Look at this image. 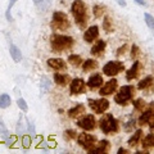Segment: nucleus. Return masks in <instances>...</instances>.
Instances as JSON below:
<instances>
[{
	"mask_svg": "<svg viewBox=\"0 0 154 154\" xmlns=\"http://www.w3.org/2000/svg\"><path fill=\"white\" fill-rule=\"evenodd\" d=\"M71 12L73 14L75 22L77 27L80 30H84L88 26V21H89V12H88V7L84 3V0H75L71 5Z\"/></svg>",
	"mask_w": 154,
	"mask_h": 154,
	"instance_id": "obj_1",
	"label": "nucleus"
},
{
	"mask_svg": "<svg viewBox=\"0 0 154 154\" xmlns=\"http://www.w3.org/2000/svg\"><path fill=\"white\" fill-rule=\"evenodd\" d=\"M75 45V38L72 36L53 33L50 36V48L53 53H63L71 50Z\"/></svg>",
	"mask_w": 154,
	"mask_h": 154,
	"instance_id": "obj_2",
	"label": "nucleus"
},
{
	"mask_svg": "<svg viewBox=\"0 0 154 154\" xmlns=\"http://www.w3.org/2000/svg\"><path fill=\"white\" fill-rule=\"evenodd\" d=\"M135 94H136V88L135 86L125 85L114 95V103H117L118 105H127L130 102H132Z\"/></svg>",
	"mask_w": 154,
	"mask_h": 154,
	"instance_id": "obj_3",
	"label": "nucleus"
},
{
	"mask_svg": "<svg viewBox=\"0 0 154 154\" xmlns=\"http://www.w3.org/2000/svg\"><path fill=\"white\" fill-rule=\"evenodd\" d=\"M99 127L103 131V134H116L119 130V123L113 114L107 113L99 119Z\"/></svg>",
	"mask_w": 154,
	"mask_h": 154,
	"instance_id": "obj_4",
	"label": "nucleus"
},
{
	"mask_svg": "<svg viewBox=\"0 0 154 154\" xmlns=\"http://www.w3.org/2000/svg\"><path fill=\"white\" fill-rule=\"evenodd\" d=\"M50 27L55 31H67L71 27V22L68 16L64 12H59L57 11L53 13L51 17V22H50Z\"/></svg>",
	"mask_w": 154,
	"mask_h": 154,
	"instance_id": "obj_5",
	"label": "nucleus"
},
{
	"mask_svg": "<svg viewBox=\"0 0 154 154\" xmlns=\"http://www.w3.org/2000/svg\"><path fill=\"white\" fill-rule=\"evenodd\" d=\"M88 103H89L90 109L93 110L94 113H98V114H103L105 110L109 109L108 99L103 98V96L100 99H88Z\"/></svg>",
	"mask_w": 154,
	"mask_h": 154,
	"instance_id": "obj_6",
	"label": "nucleus"
},
{
	"mask_svg": "<svg viewBox=\"0 0 154 154\" xmlns=\"http://www.w3.org/2000/svg\"><path fill=\"white\" fill-rule=\"evenodd\" d=\"M123 71H125V64L119 60H110L103 67V73L109 77L117 76L118 73H121Z\"/></svg>",
	"mask_w": 154,
	"mask_h": 154,
	"instance_id": "obj_7",
	"label": "nucleus"
},
{
	"mask_svg": "<svg viewBox=\"0 0 154 154\" xmlns=\"http://www.w3.org/2000/svg\"><path fill=\"white\" fill-rule=\"evenodd\" d=\"M76 140H77V144L85 149L86 152H89L91 148H93L96 141H98V139H96V136H94V135H90V134H79L76 136Z\"/></svg>",
	"mask_w": 154,
	"mask_h": 154,
	"instance_id": "obj_8",
	"label": "nucleus"
},
{
	"mask_svg": "<svg viewBox=\"0 0 154 154\" xmlns=\"http://www.w3.org/2000/svg\"><path fill=\"white\" fill-rule=\"evenodd\" d=\"M77 126L85 131H93L96 127V119L93 114H82V117L79 118Z\"/></svg>",
	"mask_w": 154,
	"mask_h": 154,
	"instance_id": "obj_9",
	"label": "nucleus"
},
{
	"mask_svg": "<svg viewBox=\"0 0 154 154\" xmlns=\"http://www.w3.org/2000/svg\"><path fill=\"white\" fill-rule=\"evenodd\" d=\"M86 91V82L82 79H73L69 82V93L71 95H80V94H85Z\"/></svg>",
	"mask_w": 154,
	"mask_h": 154,
	"instance_id": "obj_10",
	"label": "nucleus"
},
{
	"mask_svg": "<svg viewBox=\"0 0 154 154\" xmlns=\"http://www.w3.org/2000/svg\"><path fill=\"white\" fill-rule=\"evenodd\" d=\"M117 88H118V81L116 79H110L107 82H104V85H102V88L99 90V94L102 96L113 95V93H116Z\"/></svg>",
	"mask_w": 154,
	"mask_h": 154,
	"instance_id": "obj_11",
	"label": "nucleus"
},
{
	"mask_svg": "<svg viewBox=\"0 0 154 154\" xmlns=\"http://www.w3.org/2000/svg\"><path fill=\"white\" fill-rule=\"evenodd\" d=\"M153 114H154V102H152L149 105H146V108L143 110V114L137 119V125L144 126V125L149 123V121H150V118H152Z\"/></svg>",
	"mask_w": 154,
	"mask_h": 154,
	"instance_id": "obj_12",
	"label": "nucleus"
},
{
	"mask_svg": "<svg viewBox=\"0 0 154 154\" xmlns=\"http://www.w3.org/2000/svg\"><path fill=\"white\" fill-rule=\"evenodd\" d=\"M141 68H143L141 62H139L136 59L134 62V64L127 69V72H126V80L127 81H132L135 79H137V76L140 75V72H141Z\"/></svg>",
	"mask_w": 154,
	"mask_h": 154,
	"instance_id": "obj_13",
	"label": "nucleus"
},
{
	"mask_svg": "<svg viewBox=\"0 0 154 154\" xmlns=\"http://www.w3.org/2000/svg\"><path fill=\"white\" fill-rule=\"evenodd\" d=\"M105 48H107V42L104 40H98L96 38V41L94 42V45L91 46V55L93 57H96V58H100L104 55V51H105Z\"/></svg>",
	"mask_w": 154,
	"mask_h": 154,
	"instance_id": "obj_14",
	"label": "nucleus"
},
{
	"mask_svg": "<svg viewBox=\"0 0 154 154\" xmlns=\"http://www.w3.org/2000/svg\"><path fill=\"white\" fill-rule=\"evenodd\" d=\"M110 150V143L108 140H102V141H96V144L90 149V150L88 152L89 154H95V153H108Z\"/></svg>",
	"mask_w": 154,
	"mask_h": 154,
	"instance_id": "obj_15",
	"label": "nucleus"
},
{
	"mask_svg": "<svg viewBox=\"0 0 154 154\" xmlns=\"http://www.w3.org/2000/svg\"><path fill=\"white\" fill-rule=\"evenodd\" d=\"M103 82H104V80H103V76H102V75H99V73H93V75L89 77L88 82H86V86H88L89 89H91V90H95V89L102 88Z\"/></svg>",
	"mask_w": 154,
	"mask_h": 154,
	"instance_id": "obj_16",
	"label": "nucleus"
},
{
	"mask_svg": "<svg viewBox=\"0 0 154 154\" xmlns=\"http://www.w3.org/2000/svg\"><path fill=\"white\" fill-rule=\"evenodd\" d=\"M46 63L54 71H66L67 69V63L62 58H49V59L46 60Z\"/></svg>",
	"mask_w": 154,
	"mask_h": 154,
	"instance_id": "obj_17",
	"label": "nucleus"
},
{
	"mask_svg": "<svg viewBox=\"0 0 154 154\" xmlns=\"http://www.w3.org/2000/svg\"><path fill=\"white\" fill-rule=\"evenodd\" d=\"M139 90H145L148 91V94H150L154 90V77L153 76H146L145 79H143L140 82L137 84Z\"/></svg>",
	"mask_w": 154,
	"mask_h": 154,
	"instance_id": "obj_18",
	"label": "nucleus"
},
{
	"mask_svg": "<svg viewBox=\"0 0 154 154\" xmlns=\"http://www.w3.org/2000/svg\"><path fill=\"white\" fill-rule=\"evenodd\" d=\"M98 37H99V27L98 26H90L84 33V40L86 42H89V44L95 41Z\"/></svg>",
	"mask_w": 154,
	"mask_h": 154,
	"instance_id": "obj_19",
	"label": "nucleus"
},
{
	"mask_svg": "<svg viewBox=\"0 0 154 154\" xmlns=\"http://www.w3.org/2000/svg\"><path fill=\"white\" fill-rule=\"evenodd\" d=\"M71 81H72V79H71L69 75H67V73H59V72L54 73V82L58 86H62V88H64V86L69 85Z\"/></svg>",
	"mask_w": 154,
	"mask_h": 154,
	"instance_id": "obj_20",
	"label": "nucleus"
},
{
	"mask_svg": "<svg viewBox=\"0 0 154 154\" xmlns=\"http://www.w3.org/2000/svg\"><path fill=\"white\" fill-rule=\"evenodd\" d=\"M85 110H86V108H85L84 104H77L73 108H71L67 113H68L69 118H79L85 113Z\"/></svg>",
	"mask_w": 154,
	"mask_h": 154,
	"instance_id": "obj_21",
	"label": "nucleus"
},
{
	"mask_svg": "<svg viewBox=\"0 0 154 154\" xmlns=\"http://www.w3.org/2000/svg\"><path fill=\"white\" fill-rule=\"evenodd\" d=\"M141 137H143V131H141L140 128H139V130H136V131L134 132L132 136L128 139V141H127L128 146H130V148H135V146H136L139 143H140Z\"/></svg>",
	"mask_w": 154,
	"mask_h": 154,
	"instance_id": "obj_22",
	"label": "nucleus"
},
{
	"mask_svg": "<svg viewBox=\"0 0 154 154\" xmlns=\"http://www.w3.org/2000/svg\"><path fill=\"white\" fill-rule=\"evenodd\" d=\"M9 53H11L12 59L16 62V63H19V62H21L22 53H21V50L18 49V46H16L14 44H11V45H9Z\"/></svg>",
	"mask_w": 154,
	"mask_h": 154,
	"instance_id": "obj_23",
	"label": "nucleus"
},
{
	"mask_svg": "<svg viewBox=\"0 0 154 154\" xmlns=\"http://www.w3.org/2000/svg\"><path fill=\"white\" fill-rule=\"evenodd\" d=\"M141 145H143L144 150H146V152L149 150V149L154 148V134H148L143 139Z\"/></svg>",
	"mask_w": 154,
	"mask_h": 154,
	"instance_id": "obj_24",
	"label": "nucleus"
},
{
	"mask_svg": "<svg viewBox=\"0 0 154 154\" xmlns=\"http://www.w3.org/2000/svg\"><path fill=\"white\" fill-rule=\"evenodd\" d=\"M96 68H98V62H96L95 59H86L82 63V69L85 72L95 71Z\"/></svg>",
	"mask_w": 154,
	"mask_h": 154,
	"instance_id": "obj_25",
	"label": "nucleus"
},
{
	"mask_svg": "<svg viewBox=\"0 0 154 154\" xmlns=\"http://www.w3.org/2000/svg\"><path fill=\"white\" fill-rule=\"evenodd\" d=\"M50 88H51L50 79L48 76H41V79H40V89H41V91L45 94V93H48V91L50 90Z\"/></svg>",
	"mask_w": 154,
	"mask_h": 154,
	"instance_id": "obj_26",
	"label": "nucleus"
},
{
	"mask_svg": "<svg viewBox=\"0 0 154 154\" xmlns=\"http://www.w3.org/2000/svg\"><path fill=\"white\" fill-rule=\"evenodd\" d=\"M67 62H68L72 67L82 66V58H81V55H79V54H71V55H68V59H67Z\"/></svg>",
	"mask_w": 154,
	"mask_h": 154,
	"instance_id": "obj_27",
	"label": "nucleus"
},
{
	"mask_svg": "<svg viewBox=\"0 0 154 154\" xmlns=\"http://www.w3.org/2000/svg\"><path fill=\"white\" fill-rule=\"evenodd\" d=\"M103 30L107 32V33L113 32V30H114V27H113V21H112V18H110L109 16H105V17L103 18Z\"/></svg>",
	"mask_w": 154,
	"mask_h": 154,
	"instance_id": "obj_28",
	"label": "nucleus"
},
{
	"mask_svg": "<svg viewBox=\"0 0 154 154\" xmlns=\"http://www.w3.org/2000/svg\"><path fill=\"white\" fill-rule=\"evenodd\" d=\"M12 99L8 94H2L0 95V108L2 109H7L8 107H11Z\"/></svg>",
	"mask_w": 154,
	"mask_h": 154,
	"instance_id": "obj_29",
	"label": "nucleus"
},
{
	"mask_svg": "<svg viewBox=\"0 0 154 154\" xmlns=\"http://www.w3.org/2000/svg\"><path fill=\"white\" fill-rule=\"evenodd\" d=\"M132 104H134V108H135L136 112H143V110L146 108V102L143 98H139L136 100H134Z\"/></svg>",
	"mask_w": 154,
	"mask_h": 154,
	"instance_id": "obj_30",
	"label": "nucleus"
},
{
	"mask_svg": "<svg viewBox=\"0 0 154 154\" xmlns=\"http://www.w3.org/2000/svg\"><path fill=\"white\" fill-rule=\"evenodd\" d=\"M105 13V7L102 5V4H95L93 8V14L95 18H100L103 17V14Z\"/></svg>",
	"mask_w": 154,
	"mask_h": 154,
	"instance_id": "obj_31",
	"label": "nucleus"
},
{
	"mask_svg": "<svg viewBox=\"0 0 154 154\" xmlns=\"http://www.w3.org/2000/svg\"><path fill=\"white\" fill-rule=\"evenodd\" d=\"M18 2V0H9V5H8V8H7V11H5V18H7V21H9V22H12L13 21V17H12V8H13V5L16 4Z\"/></svg>",
	"mask_w": 154,
	"mask_h": 154,
	"instance_id": "obj_32",
	"label": "nucleus"
},
{
	"mask_svg": "<svg viewBox=\"0 0 154 154\" xmlns=\"http://www.w3.org/2000/svg\"><path fill=\"white\" fill-rule=\"evenodd\" d=\"M36 7L40 9L41 12H46V11H49L50 7H51V0H42V2L38 3Z\"/></svg>",
	"mask_w": 154,
	"mask_h": 154,
	"instance_id": "obj_33",
	"label": "nucleus"
},
{
	"mask_svg": "<svg viewBox=\"0 0 154 154\" xmlns=\"http://www.w3.org/2000/svg\"><path fill=\"white\" fill-rule=\"evenodd\" d=\"M63 136H64L66 140H68V141H69V140H72V139H76V136H77V132L75 131V130L68 128V130H66V131H64Z\"/></svg>",
	"mask_w": 154,
	"mask_h": 154,
	"instance_id": "obj_34",
	"label": "nucleus"
},
{
	"mask_svg": "<svg viewBox=\"0 0 154 154\" xmlns=\"http://www.w3.org/2000/svg\"><path fill=\"white\" fill-rule=\"evenodd\" d=\"M144 18H145V22H146V26L150 28V30H154V17L152 14L145 13L144 14Z\"/></svg>",
	"mask_w": 154,
	"mask_h": 154,
	"instance_id": "obj_35",
	"label": "nucleus"
},
{
	"mask_svg": "<svg viewBox=\"0 0 154 154\" xmlns=\"http://www.w3.org/2000/svg\"><path fill=\"white\" fill-rule=\"evenodd\" d=\"M0 135L3 136L4 140H5V139L9 136V135H11V134H9V131H8V128L5 127V125H4V122H3L2 118H0Z\"/></svg>",
	"mask_w": 154,
	"mask_h": 154,
	"instance_id": "obj_36",
	"label": "nucleus"
},
{
	"mask_svg": "<svg viewBox=\"0 0 154 154\" xmlns=\"http://www.w3.org/2000/svg\"><path fill=\"white\" fill-rule=\"evenodd\" d=\"M135 125H136V121H135V118H130V121L126 122V125L123 126V130H125V131H127V132H131V131H134Z\"/></svg>",
	"mask_w": 154,
	"mask_h": 154,
	"instance_id": "obj_37",
	"label": "nucleus"
},
{
	"mask_svg": "<svg viewBox=\"0 0 154 154\" xmlns=\"http://www.w3.org/2000/svg\"><path fill=\"white\" fill-rule=\"evenodd\" d=\"M17 105H18V108L22 110V112H27L28 110V105L26 103V100L23 99V98H19L17 99Z\"/></svg>",
	"mask_w": 154,
	"mask_h": 154,
	"instance_id": "obj_38",
	"label": "nucleus"
},
{
	"mask_svg": "<svg viewBox=\"0 0 154 154\" xmlns=\"http://www.w3.org/2000/svg\"><path fill=\"white\" fill-rule=\"evenodd\" d=\"M139 55H140V48L134 44V45L131 46V59L136 60L137 58H139Z\"/></svg>",
	"mask_w": 154,
	"mask_h": 154,
	"instance_id": "obj_39",
	"label": "nucleus"
},
{
	"mask_svg": "<svg viewBox=\"0 0 154 154\" xmlns=\"http://www.w3.org/2000/svg\"><path fill=\"white\" fill-rule=\"evenodd\" d=\"M31 140H32L31 135H23V136H22V144H23V146H25V148H30Z\"/></svg>",
	"mask_w": 154,
	"mask_h": 154,
	"instance_id": "obj_40",
	"label": "nucleus"
},
{
	"mask_svg": "<svg viewBox=\"0 0 154 154\" xmlns=\"http://www.w3.org/2000/svg\"><path fill=\"white\" fill-rule=\"evenodd\" d=\"M127 50H128V45L123 44L121 48H118V49H117V51H116V55H117V57H122V55H125V53H126Z\"/></svg>",
	"mask_w": 154,
	"mask_h": 154,
	"instance_id": "obj_41",
	"label": "nucleus"
},
{
	"mask_svg": "<svg viewBox=\"0 0 154 154\" xmlns=\"http://www.w3.org/2000/svg\"><path fill=\"white\" fill-rule=\"evenodd\" d=\"M16 140H17V137L16 136H13V135H9V136L5 139V144L8 146H12L14 143H16Z\"/></svg>",
	"mask_w": 154,
	"mask_h": 154,
	"instance_id": "obj_42",
	"label": "nucleus"
},
{
	"mask_svg": "<svg viewBox=\"0 0 154 154\" xmlns=\"http://www.w3.org/2000/svg\"><path fill=\"white\" fill-rule=\"evenodd\" d=\"M17 134L18 135H23V134H25V127H23V123L21 121V118H19V121L17 123Z\"/></svg>",
	"mask_w": 154,
	"mask_h": 154,
	"instance_id": "obj_43",
	"label": "nucleus"
},
{
	"mask_svg": "<svg viewBox=\"0 0 154 154\" xmlns=\"http://www.w3.org/2000/svg\"><path fill=\"white\" fill-rule=\"evenodd\" d=\"M26 122H27V128H28V132H30V135L33 137L35 136V127H33V125L28 121V119H26Z\"/></svg>",
	"mask_w": 154,
	"mask_h": 154,
	"instance_id": "obj_44",
	"label": "nucleus"
},
{
	"mask_svg": "<svg viewBox=\"0 0 154 154\" xmlns=\"http://www.w3.org/2000/svg\"><path fill=\"white\" fill-rule=\"evenodd\" d=\"M149 127H150V131H154V114L152 116L150 121H149Z\"/></svg>",
	"mask_w": 154,
	"mask_h": 154,
	"instance_id": "obj_45",
	"label": "nucleus"
},
{
	"mask_svg": "<svg viewBox=\"0 0 154 154\" xmlns=\"http://www.w3.org/2000/svg\"><path fill=\"white\" fill-rule=\"evenodd\" d=\"M117 153H118V154H127V153H130V152L127 150V149H125V148H119L118 150H117Z\"/></svg>",
	"mask_w": 154,
	"mask_h": 154,
	"instance_id": "obj_46",
	"label": "nucleus"
},
{
	"mask_svg": "<svg viewBox=\"0 0 154 154\" xmlns=\"http://www.w3.org/2000/svg\"><path fill=\"white\" fill-rule=\"evenodd\" d=\"M135 3H137L139 5H141V7H146V3L144 2V0H134Z\"/></svg>",
	"mask_w": 154,
	"mask_h": 154,
	"instance_id": "obj_47",
	"label": "nucleus"
},
{
	"mask_svg": "<svg viewBox=\"0 0 154 154\" xmlns=\"http://www.w3.org/2000/svg\"><path fill=\"white\" fill-rule=\"evenodd\" d=\"M116 2L118 3V5H121V7H126V0H116Z\"/></svg>",
	"mask_w": 154,
	"mask_h": 154,
	"instance_id": "obj_48",
	"label": "nucleus"
},
{
	"mask_svg": "<svg viewBox=\"0 0 154 154\" xmlns=\"http://www.w3.org/2000/svg\"><path fill=\"white\" fill-rule=\"evenodd\" d=\"M40 2H42V0H33V3H35V5H37V4L40 3Z\"/></svg>",
	"mask_w": 154,
	"mask_h": 154,
	"instance_id": "obj_49",
	"label": "nucleus"
}]
</instances>
